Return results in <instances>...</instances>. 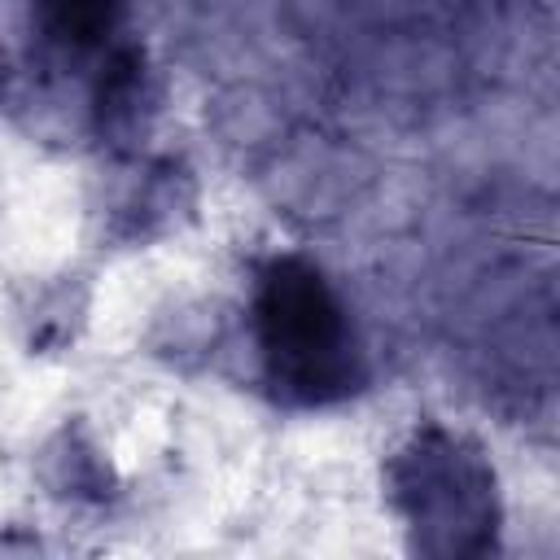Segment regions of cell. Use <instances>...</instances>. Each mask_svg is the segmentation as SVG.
<instances>
[{
	"label": "cell",
	"instance_id": "cell-2",
	"mask_svg": "<svg viewBox=\"0 0 560 560\" xmlns=\"http://www.w3.org/2000/svg\"><path fill=\"white\" fill-rule=\"evenodd\" d=\"M31 9L48 39L66 48H88L114 26L118 0H31Z\"/></svg>",
	"mask_w": 560,
	"mask_h": 560
},
{
	"label": "cell",
	"instance_id": "cell-1",
	"mask_svg": "<svg viewBox=\"0 0 560 560\" xmlns=\"http://www.w3.org/2000/svg\"><path fill=\"white\" fill-rule=\"evenodd\" d=\"M258 346L271 381L302 402L337 398L359 381V350L346 306L306 262L284 258L262 276Z\"/></svg>",
	"mask_w": 560,
	"mask_h": 560
}]
</instances>
